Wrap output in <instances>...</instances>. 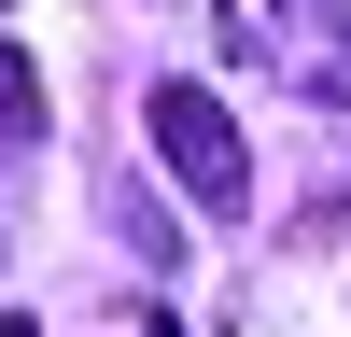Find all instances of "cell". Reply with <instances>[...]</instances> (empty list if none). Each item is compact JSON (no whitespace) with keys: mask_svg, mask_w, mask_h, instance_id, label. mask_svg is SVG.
I'll list each match as a JSON object with an SVG mask.
<instances>
[{"mask_svg":"<svg viewBox=\"0 0 351 337\" xmlns=\"http://www.w3.org/2000/svg\"><path fill=\"white\" fill-rule=\"evenodd\" d=\"M155 155H169V183H183L197 211H239L253 197V155H239V127H225L211 84H155Z\"/></svg>","mask_w":351,"mask_h":337,"instance_id":"1","label":"cell"},{"mask_svg":"<svg viewBox=\"0 0 351 337\" xmlns=\"http://www.w3.org/2000/svg\"><path fill=\"white\" fill-rule=\"evenodd\" d=\"M28 127H43V71L0 42V140H28Z\"/></svg>","mask_w":351,"mask_h":337,"instance_id":"2","label":"cell"}]
</instances>
